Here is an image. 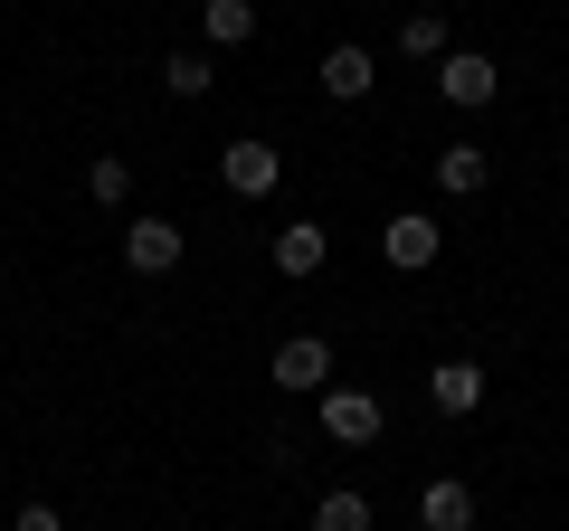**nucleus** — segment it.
Wrapping results in <instances>:
<instances>
[{
	"label": "nucleus",
	"instance_id": "13",
	"mask_svg": "<svg viewBox=\"0 0 569 531\" xmlns=\"http://www.w3.org/2000/svg\"><path fill=\"white\" fill-rule=\"evenodd\" d=\"M162 86H171V96H181V104H200L209 86H219V67H209L200 48H181V58H162Z\"/></svg>",
	"mask_w": 569,
	"mask_h": 531
},
{
	"label": "nucleus",
	"instance_id": "5",
	"mask_svg": "<svg viewBox=\"0 0 569 531\" xmlns=\"http://www.w3.org/2000/svg\"><path fill=\"white\" fill-rule=\"evenodd\" d=\"M219 171H228V190H238V200H266V190L284 181V152H276V143H228Z\"/></svg>",
	"mask_w": 569,
	"mask_h": 531
},
{
	"label": "nucleus",
	"instance_id": "2",
	"mask_svg": "<svg viewBox=\"0 0 569 531\" xmlns=\"http://www.w3.org/2000/svg\"><path fill=\"white\" fill-rule=\"evenodd\" d=\"M380 428H389V409L370 399V389H323V437L332 447H370Z\"/></svg>",
	"mask_w": 569,
	"mask_h": 531
},
{
	"label": "nucleus",
	"instance_id": "11",
	"mask_svg": "<svg viewBox=\"0 0 569 531\" xmlns=\"http://www.w3.org/2000/svg\"><path fill=\"white\" fill-rule=\"evenodd\" d=\"M370 86H380V67H370V48H332V58H323V96H332V104H361Z\"/></svg>",
	"mask_w": 569,
	"mask_h": 531
},
{
	"label": "nucleus",
	"instance_id": "9",
	"mask_svg": "<svg viewBox=\"0 0 569 531\" xmlns=\"http://www.w3.org/2000/svg\"><path fill=\"white\" fill-rule=\"evenodd\" d=\"M485 181H493L485 143H447L437 152V190H447V200H485Z\"/></svg>",
	"mask_w": 569,
	"mask_h": 531
},
{
	"label": "nucleus",
	"instance_id": "14",
	"mask_svg": "<svg viewBox=\"0 0 569 531\" xmlns=\"http://www.w3.org/2000/svg\"><path fill=\"white\" fill-rule=\"evenodd\" d=\"M399 48H408V58H447V10H408Z\"/></svg>",
	"mask_w": 569,
	"mask_h": 531
},
{
	"label": "nucleus",
	"instance_id": "1",
	"mask_svg": "<svg viewBox=\"0 0 569 531\" xmlns=\"http://www.w3.org/2000/svg\"><path fill=\"white\" fill-rule=\"evenodd\" d=\"M437 96L475 114V104H493V96H503V67H493L485 48H447V58H437Z\"/></svg>",
	"mask_w": 569,
	"mask_h": 531
},
{
	"label": "nucleus",
	"instance_id": "7",
	"mask_svg": "<svg viewBox=\"0 0 569 531\" xmlns=\"http://www.w3.org/2000/svg\"><path fill=\"white\" fill-rule=\"evenodd\" d=\"M418 531H475V484L437 474V484L418 493Z\"/></svg>",
	"mask_w": 569,
	"mask_h": 531
},
{
	"label": "nucleus",
	"instance_id": "17",
	"mask_svg": "<svg viewBox=\"0 0 569 531\" xmlns=\"http://www.w3.org/2000/svg\"><path fill=\"white\" fill-rule=\"evenodd\" d=\"M10 531H67V522H58V503H20V522H10Z\"/></svg>",
	"mask_w": 569,
	"mask_h": 531
},
{
	"label": "nucleus",
	"instance_id": "12",
	"mask_svg": "<svg viewBox=\"0 0 569 531\" xmlns=\"http://www.w3.org/2000/svg\"><path fill=\"white\" fill-rule=\"evenodd\" d=\"M200 20H209V48H247L257 39V0H200Z\"/></svg>",
	"mask_w": 569,
	"mask_h": 531
},
{
	"label": "nucleus",
	"instance_id": "4",
	"mask_svg": "<svg viewBox=\"0 0 569 531\" xmlns=\"http://www.w3.org/2000/svg\"><path fill=\"white\" fill-rule=\"evenodd\" d=\"M380 257L399 266V275H418V266H437V219H427V209H399V219L380 228Z\"/></svg>",
	"mask_w": 569,
	"mask_h": 531
},
{
	"label": "nucleus",
	"instance_id": "16",
	"mask_svg": "<svg viewBox=\"0 0 569 531\" xmlns=\"http://www.w3.org/2000/svg\"><path fill=\"white\" fill-rule=\"evenodd\" d=\"M313 531H370V493H323L313 503Z\"/></svg>",
	"mask_w": 569,
	"mask_h": 531
},
{
	"label": "nucleus",
	"instance_id": "3",
	"mask_svg": "<svg viewBox=\"0 0 569 531\" xmlns=\"http://www.w3.org/2000/svg\"><path fill=\"white\" fill-rule=\"evenodd\" d=\"M276 380L323 399V389H332V342H323V332H284V342H276Z\"/></svg>",
	"mask_w": 569,
	"mask_h": 531
},
{
	"label": "nucleus",
	"instance_id": "6",
	"mask_svg": "<svg viewBox=\"0 0 569 531\" xmlns=\"http://www.w3.org/2000/svg\"><path fill=\"white\" fill-rule=\"evenodd\" d=\"M123 266H133V275H171V266H181V228L171 219H133L123 228Z\"/></svg>",
	"mask_w": 569,
	"mask_h": 531
},
{
	"label": "nucleus",
	"instance_id": "15",
	"mask_svg": "<svg viewBox=\"0 0 569 531\" xmlns=\"http://www.w3.org/2000/svg\"><path fill=\"white\" fill-rule=\"evenodd\" d=\"M86 190H96L104 209H123V200H133V171H123V152H96V162H86Z\"/></svg>",
	"mask_w": 569,
	"mask_h": 531
},
{
	"label": "nucleus",
	"instance_id": "10",
	"mask_svg": "<svg viewBox=\"0 0 569 531\" xmlns=\"http://www.w3.org/2000/svg\"><path fill=\"white\" fill-rule=\"evenodd\" d=\"M323 257H332V238H323V228H276V275H284V285L323 275Z\"/></svg>",
	"mask_w": 569,
	"mask_h": 531
},
{
	"label": "nucleus",
	"instance_id": "8",
	"mask_svg": "<svg viewBox=\"0 0 569 531\" xmlns=\"http://www.w3.org/2000/svg\"><path fill=\"white\" fill-rule=\"evenodd\" d=\"M427 399H437L447 418H475V409H485V370H475V361H437V370H427Z\"/></svg>",
	"mask_w": 569,
	"mask_h": 531
}]
</instances>
